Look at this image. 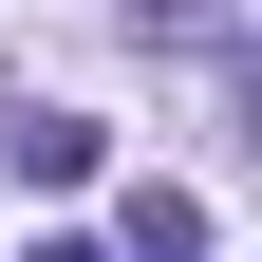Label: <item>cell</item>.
Returning a JSON list of instances; mask_svg holds the SVG:
<instances>
[{
	"instance_id": "2",
	"label": "cell",
	"mask_w": 262,
	"mask_h": 262,
	"mask_svg": "<svg viewBox=\"0 0 262 262\" xmlns=\"http://www.w3.org/2000/svg\"><path fill=\"white\" fill-rule=\"evenodd\" d=\"M38 262H94V244H38Z\"/></svg>"
},
{
	"instance_id": "1",
	"label": "cell",
	"mask_w": 262,
	"mask_h": 262,
	"mask_svg": "<svg viewBox=\"0 0 262 262\" xmlns=\"http://www.w3.org/2000/svg\"><path fill=\"white\" fill-rule=\"evenodd\" d=\"M0 169H19V187H94V131H75V113H19Z\"/></svg>"
}]
</instances>
